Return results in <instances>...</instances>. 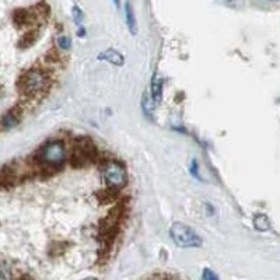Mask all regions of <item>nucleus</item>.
Wrapping results in <instances>:
<instances>
[{"mask_svg":"<svg viewBox=\"0 0 280 280\" xmlns=\"http://www.w3.org/2000/svg\"><path fill=\"white\" fill-rule=\"evenodd\" d=\"M254 227L258 231H268L271 229V222L265 214H258L254 217Z\"/></svg>","mask_w":280,"mask_h":280,"instance_id":"obj_10","label":"nucleus"},{"mask_svg":"<svg viewBox=\"0 0 280 280\" xmlns=\"http://www.w3.org/2000/svg\"><path fill=\"white\" fill-rule=\"evenodd\" d=\"M73 18H74V23H76V24H79V25L82 24L83 13H82V10L77 7V6H74L73 7Z\"/></svg>","mask_w":280,"mask_h":280,"instance_id":"obj_14","label":"nucleus"},{"mask_svg":"<svg viewBox=\"0 0 280 280\" xmlns=\"http://www.w3.org/2000/svg\"><path fill=\"white\" fill-rule=\"evenodd\" d=\"M163 77L158 73L153 76V80H151V98L154 104H160L161 98H163Z\"/></svg>","mask_w":280,"mask_h":280,"instance_id":"obj_6","label":"nucleus"},{"mask_svg":"<svg viewBox=\"0 0 280 280\" xmlns=\"http://www.w3.org/2000/svg\"><path fill=\"white\" fill-rule=\"evenodd\" d=\"M170 235L175 245L181 248H198L202 245V239L196 231L184 223H174L170 227Z\"/></svg>","mask_w":280,"mask_h":280,"instance_id":"obj_3","label":"nucleus"},{"mask_svg":"<svg viewBox=\"0 0 280 280\" xmlns=\"http://www.w3.org/2000/svg\"><path fill=\"white\" fill-rule=\"evenodd\" d=\"M102 177H104V182L107 184L109 189L124 188L126 185V180H128L124 165L118 161H114V160L102 165Z\"/></svg>","mask_w":280,"mask_h":280,"instance_id":"obj_4","label":"nucleus"},{"mask_svg":"<svg viewBox=\"0 0 280 280\" xmlns=\"http://www.w3.org/2000/svg\"><path fill=\"white\" fill-rule=\"evenodd\" d=\"M37 37H38V33L37 31H28L27 34L23 35V38L20 40L18 42V47H21V48H27V47H30V45H33L35 40H37Z\"/></svg>","mask_w":280,"mask_h":280,"instance_id":"obj_11","label":"nucleus"},{"mask_svg":"<svg viewBox=\"0 0 280 280\" xmlns=\"http://www.w3.org/2000/svg\"><path fill=\"white\" fill-rule=\"evenodd\" d=\"M125 17H126V24H128L131 34L136 35L138 34V25H136V18H135V13H133L131 1H126V4H125Z\"/></svg>","mask_w":280,"mask_h":280,"instance_id":"obj_8","label":"nucleus"},{"mask_svg":"<svg viewBox=\"0 0 280 280\" xmlns=\"http://www.w3.org/2000/svg\"><path fill=\"white\" fill-rule=\"evenodd\" d=\"M18 124V116L16 115L14 111H8L7 114L3 115V119H1V126L3 129H10V128H14L16 125Z\"/></svg>","mask_w":280,"mask_h":280,"instance_id":"obj_9","label":"nucleus"},{"mask_svg":"<svg viewBox=\"0 0 280 280\" xmlns=\"http://www.w3.org/2000/svg\"><path fill=\"white\" fill-rule=\"evenodd\" d=\"M271 1H278V0H271Z\"/></svg>","mask_w":280,"mask_h":280,"instance_id":"obj_17","label":"nucleus"},{"mask_svg":"<svg viewBox=\"0 0 280 280\" xmlns=\"http://www.w3.org/2000/svg\"><path fill=\"white\" fill-rule=\"evenodd\" d=\"M35 161L42 168H53L56 170L65 164L66 161V150L62 141H48L44 144L35 156Z\"/></svg>","mask_w":280,"mask_h":280,"instance_id":"obj_1","label":"nucleus"},{"mask_svg":"<svg viewBox=\"0 0 280 280\" xmlns=\"http://www.w3.org/2000/svg\"><path fill=\"white\" fill-rule=\"evenodd\" d=\"M70 38H67V37H59L58 38V45L62 48V49H69L70 48Z\"/></svg>","mask_w":280,"mask_h":280,"instance_id":"obj_13","label":"nucleus"},{"mask_svg":"<svg viewBox=\"0 0 280 280\" xmlns=\"http://www.w3.org/2000/svg\"><path fill=\"white\" fill-rule=\"evenodd\" d=\"M98 59L99 60H105V62L114 65V66H122L125 62L124 56L119 52H116L115 49H108L105 52H102V53H99Z\"/></svg>","mask_w":280,"mask_h":280,"instance_id":"obj_7","label":"nucleus"},{"mask_svg":"<svg viewBox=\"0 0 280 280\" xmlns=\"http://www.w3.org/2000/svg\"><path fill=\"white\" fill-rule=\"evenodd\" d=\"M141 105H143L144 114L151 115V112H153V105H151V99H150V97H148L147 94L143 95V102H141Z\"/></svg>","mask_w":280,"mask_h":280,"instance_id":"obj_12","label":"nucleus"},{"mask_svg":"<svg viewBox=\"0 0 280 280\" xmlns=\"http://www.w3.org/2000/svg\"><path fill=\"white\" fill-rule=\"evenodd\" d=\"M20 87L27 95L41 94L49 87V77L41 69H31L20 79Z\"/></svg>","mask_w":280,"mask_h":280,"instance_id":"obj_2","label":"nucleus"},{"mask_svg":"<svg viewBox=\"0 0 280 280\" xmlns=\"http://www.w3.org/2000/svg\"><path fill=\"white\" fill-rule=\"evenodd\" d=\"M97 156V150L94 143L89 138H82L74 143L73 154H72V164L74 167H83V165L91 163Z\"/></svg>","mask_w":280,"mask_h":280,"instance_id":"obj_5","label":"nucleus"},{"mask_svg":"<svg viewBox=\"0 0 280 280\" xmlns=\"http://www.w3.org/2000/svg\"><path fill=\"white\" fill-rule=\"evenodd\" d=\"M202 278H203V279H216L217 276H216L213 272H210L209 269H205V272L202 275Z\"/></svg>","mask_w":280,"mask_h":280,"instance_id":"obj_16","label":"nucleus"},{"mask_svg":"<svg viewBox=\"0 0 280 280\" xmlns=\"http://www.w3.org/2000/svg\"><path fill=\"white\" fill-rule=\"evenodd\" d=\"M190 174L193 175V177H196V178H199V175H198V163H196V160H193L192 161V167H190Z\"/></svg>","mask_w":280,"mask_h":280,"instance_id":"obj_15","label":"nucleus"}]
</instances>
